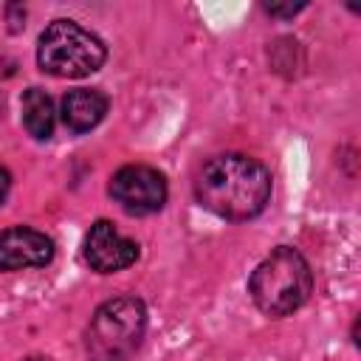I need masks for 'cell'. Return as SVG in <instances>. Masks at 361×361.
I'll return each mask as SVG.
<instances>
[{
    "label": "cell",
    "instance_id": "obj_2",
    "mask_svg": "<svg viewBox=\"0 0 361 361\" xmlns=\"http://www.w3.org/2000/svg\"><path fill=\"white\" fill-rule=\"evenodd\" d=\"M313 290V274L307 259L288 245L271 251L251 274L248 293L265 316H288L307 302Z\"/></svg>",
    "mask_w": 361,
    "mask_h": 361
},
{
    "label": "cell",
    "instance_id": "obj_9",
    "mask_svg": "<svg viewBox=\"0 0 361 361\" xmlns=\"http://www.w3.org/2000/svg\"><path fill=\"white\" fill-rule=\"evenodd\" d=\"M23 124L28 130V135L45 141L54 135V124H56V113H54V102L45 90L39 87H28L23 93Z\"/></svg>",
    "mask_w": 361,
    "mask_h": 361
},
{
    "label": "cell",
    "instance_id": "obj_5",
    "mask_svg": "<svg viewBox=\"0 0 361 361\" xmlns=\"http://www.w3.org/2000/svg\"><path fill=\"white\" fill-rule=\"evenodd\" d=\"M110 197L135 217L152 214L158 209H164L166 203V180L158 169L144 166V164H130L121 166L113 178H110Z\"/></svg>",
    "mask_w": 361,
    "mask_h": 361
},
{
    "label": "cell",
    "instance_id": "obj_7",
    "mask_svg": "<svg viewBox=\"0 0 361 361\" xmlns=\"http://www.w3.org/2000/svg\"><path fill=\"white\" fill-rule=\"evenodd\" d=\"M51 257H54V243L37 228L11 226L0 234V271L39 268L51 262Z\"/></svg>",
    "mask_w": 361,
    "mask_h": 361
},
{
    "label": "cell",
    "instance_id": "obj_12",
    "mask_svg": "<svg viewBox=\"0 0 361 361\" xmlns=\"http://www.w3.org/2000/svg\"><path fill=\"white\" fill-rule=\"evenodd\" d=\"M25 361H51V358H42V355H37V358H25Z\"/></svg>",
    "mask_w": 361,
    "mask_h": 361
},
{
    "label": "cell",
    "instance_id": "obj_10",
    "mask_svg": "<svg viewBox=\"0 0 361 361\" xmlns=\"http://www.w3.org/2000/svg\"><path fill=\"white\" fill-rule=\"evenodd\" d=\"M8 186H11V175H8L6 166H0V203H3L6 195H8Z\"/></svg>",
    "mask_w": 361,
    "mask_h": 361
},
{
    "label": "cell",
    "instance_id": "obj_11",
    "mask_svg": "<svg viewBox=\"0 0 361 361\" xmlns=\"http://www.w3.org/2000/svg\"><path fill=\"white\" fill-rule=\"evenodd\" d=\"M299 8H302V3L299 6H268L271 14H296Z\"/></svg>",
    "mask_w": 361,
    "mask_h": 361
},
{
    "label": "cell",
    "instance_id": "obj_1",
    "mask_svg": "<svg viewBox=\"0 0 361 361\" xmlns=\"http://www.w3.org/2000/svg\"><path fill=\"white\" fill-rule=\"evenodd\" d=\"M195 197L217 217L248 220L265 209L271 197V175L257 158L237 152L217 155L200 169Z\"/></svg>",
    "mask_w": 361,
    "mask_h": 361
},
{
    "label": "cell",
    "instance_id": "obj_4",
    "mask_svg": "<svg viewBox=\"0 0 361 361\" xmlns=\"http://www.w3.org/2000/svg\"><path fill=\"white\" fill-rule=\"evenodd\" d=\"M104 42L73 20H54L37 45V62L45 73L59 79H79L102 68Z\"/></svg>",
    "mask_w": 361,
    "mask_h": 361
},
{
    "label": "cell",
    "instance_id": "obj_8",
    "mask_svg": "<svg viewBox=\"0 0 361 361\" xmlns=\"http://www.w3.org/2000/svg\"><path fill=\"white\" fill-rule=\"evenodd\" d=\"M107 113V96L93 87H76L68 90L62 99V121L73 133L93 130Z\"/></svg>",
    "mask_w": 361,
    "mask_h": 361
},
{
    "label": "cell",
    "instance_id": "obj_3",
    "mask_svg": "<svg viewBox=\"0 0 361 361\" xmlns=\"http://www.w3.org/2000/svg\"><path fill=\"white\" fill-rule=\"evenodd\" d=\"M147 330V307L135 296H116L96 307L87 333L85 350L90 361H127Z\"/></svg>",
    "mask_w": 361,
    "mask_h": 361
},
{
    "label": "cell",
    "instance_id": "obj_6",
    "mask_svg": "<svg viewBox=\"0 0 361 361\" xmlns=\"http://www.w3.org/2000/svg\"><path fill=\"white\" fill-rule=\"evenodd\" d=\"M138 259V243L118 234L110 220H96L85 237V262L99 274L124 271Z\"/></svg>",
    "mask_w": 361,
    "mask_h": 361
}]
</instances>
